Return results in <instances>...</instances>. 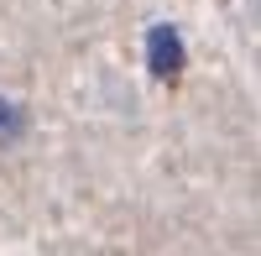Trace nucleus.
Instances as JSON below:
<instances>
[{"mask_svg":"<svg viewBox=\"0 0 261 256\" xmlns=\"http://www.w3.org/2000/svg\"><path fill=\"white\" fill-rule=\"evenodd\" d=\"M146 63H151V73H157V79H178V73H183L188 53H183L178 27H151V32H146Z\"/></svg>","mask_w":261,"mask_h":256,"instance_id":"1","label":"nucleus"},{"mask_svg":"<svg viewBox=\"0 0 261 256\" xmlns=\"http://www.w3.org/2000/svg\"><path fill=\"white\" fill-rule=\"evenodd\" d=\"M16 136H21V110H16L11 99H0V146L16 141Z\"/></svg>","mask_w":261,"mask_h":256,"instance_id":"2","label":"nucleus"}]
</instances>
